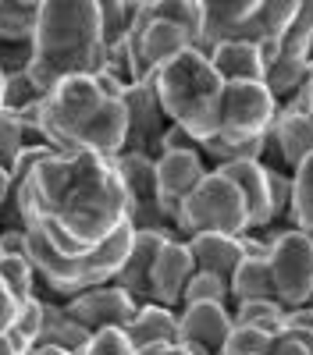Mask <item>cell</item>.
Here are the masks:
<instances>
[{"mask_svg": "<svg viewBox=\"0 0 313 355\" xmlns=\"http://www.w3.org/2000/svg\"><path fill=\"white\" fill-rule=\"evenodd\" d=\"M271 345H274L271 334L256 331V327H235L232 323V334H228L221 355H271Z\"/></svg>", "mask_w": 313, "mask_h": 355, "instance_id": "d590c367", "label": "cell"}, {"mask_svg": "<svg viewBox=\"0 0 313 355\" xmlns=\"http://www.w3.org/2000/svg\"><path fill=\"white\" fill-rule=\"evenodd\" d=\"M128 40H132V53H135V64H139V78L142 82H153V75L167 61H175L178 53L192 50V40L182 33V28L167 25V21H157V18H150Z\"/></svg>", "mask_w": 313, "mask_h": 355, "instance_id": "2e32d148", "label": "cell"}, {"mask_svg": "<svg viewBox=\"0 0 313 355\" xmlns=\"http://www.w3.org/2000/svg\"><path fill=\"white\" fill-rule=\"evenodd\" d=\"M210 64L217 71V78L224 85H235V82H264L267 68H264V57L256 43H221L210 53Z\"/></svg>", "mask_w": 313, "mask_h": 355, "instance_id": "44dd1931", "label": "cell"}, {"mask_svg": "<svg viewBox=\"0 0 313 355\" xmlns=\"http://www.w3.org/2000/svg\"><path fill=\"white\" fill-rule=\"evenodd\" d=\"M114 167H118L121 189H125V214H128V224H132L135 231H157V234H167V239H178L175 224L167 220L164 206H160L153 157L125 150L118 160H114Z\"/></svg>", "mask_w": 313, "mask_h": 355, "instance_id": "9c48e42d", "label": "cell"}, {"mask_svg": "<svg viewBox=\"0 0 313 355\" xmlns=\"http://www.w3.org/2000/svg\"><path fill=\"white\" fill-rule=\"evenodd\" d=\"M164 242H167V234L135 231L132 245H128V256L121 263L118 277H114V284H118L121 291H128L139 306L150 302V274H153V263H157V252H160Z\"/></svg>", "mask_w": 313, "mask_h": 355, "instance_id": "ac0fdd59", "label": "cell"}, {"mask_svg": "<svg viewBox=\"0 0 313 355\" xmlns=\"http://www.w3.org/2000/svg\"><path fill=\"white\" fill-rule=\"evenodd\" d=\"M25 355H68V352H61V348H28Z\"/></svg>", "mask_w": 313, "mask_h": 355, "instance_id": "bcb514c9", "label": "cell"}, {"mask_svg": "<svg viewBox=\"0 0 313 355\" xmlns=\"http://www.w3.org/2000/svg\"><path fill=\"white\" fill-rule=\"evenodd\" d=\"M271 139H274V146H278L285 167L296 171L306 157H313V121H310V114H306L303 107H296V103L278 107Z\"/></svg>", "mask_w": 313, "mask_h": 355, "instance_id": "ffe728a7", "label": "cell"}, {"mask_svg": "<svg viewBox=\"0 0 313 355\" xmlns=\"http://www.w3.org/2000/svg\"><path fill=\"white\" fill-rule=\"evenodd\" d=\"M289 227L303 231L313 239V157H306L296 171H292V214H289Z\"/></svg>", "mask_w": 313, "mask_h": 355, "instance_id": "f1b7e54d", "label": "cell"}, {"mask_svg": "<svg viewBox=\"0 0 313 355\" xmlns=\"http://www.w3.org/2000/svg\"><path fill=\"white\" fill-rule=\"evenodd\" d=\"M246 231H249V210L242 192L221 171L210 167V174L182 202L178 239H192V234H235V239H242Z\"/></svg>", "mask_w": 313, "mask_h": 355, "instance_id": "52a82bcc", "label": "cell"}, {"mask_svg": "<svg viewBox=\"0 0 313 355\" xmlns=\"http://www.w3.org/2000/svg\"><path fill=\"white\" fill-rule=\"evenodd\" d=\"M125 114H128V146L125 150L132 153H146V157H160V142L171 128L167 114L160 107V96L153 82H139V85H128L125 89Z\"/></svg>", "mask_w": 313, "mask_h": 355, "instance_id": "7c38bea8", "label": "cell"}, {"mask_svg": "<svg viewBox=\"0 0 313 355\" xmlns=\"http://www.w3.org/2000/svg\"><path fill=\"white\" fill-rule=\"evenodd\" d=\"M40 117L53 153H93L118 160L128 146L125 103L103 96L93 75L57 82L40 103Z\"/></svg>", "mask_w": 313, "mask_h": 355, "instance_id": "7a4b0ae2", "label": "cell"}, {"mask_svg": "<svg viewBox=\"0 0 313 355\" xmlns=\"http://www.w3.org/2000/svg\"><path fill=\"white\" fill-rule=\"evenodd\" d=\"M185 245L199 274H214L228 284H232L235 270L246 259L242 239H235V234H192V239H185Z\"/></svg>", "mask_w": 313, "mask_h": 355, "instance_id": "d6986e66", "label": "cell"}, {"mask_svg": "<svg viewBox=\"0 0 313 355\" xmlns=\"http://www.w3.org/2000/svg\"><path fill=\"white\" fill-rule=\"evenodd\" d=\"M274 117H278V103L264 82L224 85L217 135L203 142L199 150H203V157L214 160V167L235 164V160H260L264 139L274 128Z\"/></svg>", "mask_w": 313, "mask_h": 355, "instance_id": "8992f818", "label": "cell"}, {"mask_svg": "<svg viewBox=\"0 0 313 355\" xmlns=\"http://www.w3.org/2000/svg\"><path fill=\"white\" fill-rule=\"evenodd\" d=\"M4 206H11V174L0 167V214H4Z\"/></svg>", "mask_w": 313, "mask_h": 355, "instance_id": "7bdbcfd3", "label": "cell"}, {"mask_svg": "<svg viewBox=\"0 0 313 355\" xmlns=\"http://www.w3.org/2000/svg\"><path fill=\"white\" fill-rule=\"evenodd\" d=\"M153 89L160 96V107L167 121L192 135L199 146L217 135V117H221V96L224 82L217 78L210 57L203 50H185L175 61H167L153 75Z\"/></svg>", "mask_w": 313, "mask_h": 355, "instance_id": "277c9868", "label": "cell"}, {"mask_svg": "<svg viewBox=\"0 0 313 355\" xmlns=\"http://www.w3.org/2000/svg\"><path fill=\"white\" fill-rule=\"evenodd\" d=\"M157 171V192H160V206L167 220L175 224L178 231V214H182V202L196 192V185L210 174L203 150H167L153 160Z\"/></svg>", "mask_w": 313, "mask_h": 355, "instance_id": "8fae6325", "label": "cell"}, {"mask_svg": "<svg viewBox=\"0 0 313 355\" xmlns=\"http://www.w3.org/2000/svg\"><path fill=\"white\" fill-rule=\"evenodd\" d=\"M135 355H192V352L182 345H153V348H139Z\"/></svg>", "mask_w": 313, "mask_h": 355, "instance_id": "b9f144b4", "label": "cell"}, {"mask_svg": "<svg viewBox=\"0 0 313 355\" xmlns=\"http://www.w3.org/2000/svg\"><path fill=\"white\" fill-rule=\"evenodd\" d=\"M65 313L78 323V327H85L90 334L96 331H110V327H128V320L135 316L139 302L132 299L128 291H121L118 284H103V288H93L85 295H75V299L61 302Z\"/></svg>", "mask_w": 313, "mask_h": 355, "instance_id": "4fadbf2b", "label": "cell"}, {"mask_svg": "<svg viewBox=\"0 0 313 355\" xmlns=\"http://www.w3.org/2000/svg\"><path fill=\"white\" fill-rule=\"evenodd\" d=\"M150 18L182 28L196 46L203 33V0H150Z\"/></svg>", "mask_w": 313, "mask_h": 355, "instance_id": "484cf974", "label": "cell"}, {"mask_svg": "<svg viewBox=\"0 0 313 355\" xmlns=\"http://www.w3.org/2000/svg\"><path fill=\"white\" fill-rule=\"evenodd\" d=\"M22 153H25V139H22V121H18V114L0 110V167L11 174Z\"/></svg>", "mask_w": 313, "mask_h": 355, "instance_id": "e575fe53", "label": "cell"}, {"mask_svg": "<svg viewBox=\"0 0 313 355\" xmlns=\"http://www.w3.org/2000/svg\"><path fill=\"white\" fill-rule=\"evenodd\" d=\"M100 4V0H96ZM135 15H139V4H128V0H103L100 4V33H103V43L114 46L132 36V25H135Z\"/></svg>", "mask_w": 313, "mask_h": 355, "instance_id": "f546056e", "label": "cell"}, {"mask_svg": "<svg viewBox=\"0 0 313 355\" xmlns=\"http://www.w3.org/2000/svg\"><path fill=\"white\" fill-rule=\"evenodd\" d=\"M285 320H289V309H285L278 299L232 306V323H235V327H256V331H264L271 338H278L285 331Z\"/></svg>", "mask_w": 313, "mask_h": 355, "instance_id": "4316f807", "label": "cell"}, {"mask_svg": "<svg viewBox=\"0 0 313 355\" xmlns=\"http://www.w3.org/2000/svg\"><path fill=\"white\" fill-rule=\"evenodd\" d=\"M90 331L78 327V323L65 313L61 302H46L43 299V331H40V341L36 348H61L68 355H82L85 345H90Z\"/></svg>", "mask_w": 313, "mask_h": 355, "instance_id": "603a6c76", "label": "cell"}, {"mask_svg": "<svg viewBox=\"0 0 313 355\" xmlns=\"http://www.w3.org/2000/svg\"><path fill=\"white\" fill-rule=\"evenodd\" d=\"M232 334L228 306H182L178 309V345L192 355H221Z\"/></svg>", "mask_w": 313, "mask_h": 355, "instance_id": "9a60e30c", "label": "cell"}, {"mask_svg": "<svg viewBox=\"0 0 313 355\" xmlns=\"http://www.w3.org/2000/svg\"><path fill=\"white\" fill-rule=\"evenodd\" d=\"M221 43H264L260 0H203V33L196 50L210 53Z\"/></svg>", "mask_w": 313, "mask_h": 355, "instance_id": "30bf717a", "label": "cell"}, {"mask_svg": "<svg viewBox=\"0 0 313 355\" xmlns=\"http://www.w3.org/2000/svg\"><path fill=\"white\" fill-rule=\"evenodd\" d=\"M271 355H313V334L306 331H281L271 345Z\"/></svg>", "mask_w": 313, "mask_h": 355, "instance_id": "74e56055", "label": "cell"}, {"mask_svg": "<svg viewBox=\"0 0 313 355\" xmlns=\"http://www.w3.org/2000/svg\"><path fill=\"white\" fill-rule=\"evenodd\" d=\"M0 281L8 284V291L25 306L28 299H36V270H33V259L28 256H0Z\"/></svg>", "mask_w": 313, "mask_h": 355, "instance_id": "4dcf8cb0", "label": "cell"}, {"mask_svg": "<svg viewBox=\"0 0 313 355\" xmlns=\"http://www.w3.org/2000/svg\"><path fill=\"white\" fill-rule=\"evenodd\" d=\"M310 53H313V0H299V11H296L292 25L285 28V36L278 40V57L313 64Z\"/></svg>", "mask_w": 313, "mask_h": 355, "instance_id": "83f0119b", "label": "cell"}, {"mask_svg": "<svg viewBox=\"0 0 313 355\" xmlns=\"http://www.w3.org/2000/svg\"><path fill=\"white\" fill-rule=\"evenodd\" d=\"M232 182L249 210V231H274L271 227V178L260 160H235V164H221L214 167Z\"/></svg>", "mask_w": 313, "mask_h": 355, "instance_id": "e0dca14e", "label": "cell"}, {"mask_svg": "<svg viewBox=\"0 0 313 355\" xmlns=\"http://www.w3.org/2000/svg\"><path fill=\"white\" fill-rule=\"evenodd\" d=\"M40 331H43V299L36 295V299H28V302L18 309V316H15V323H11V331H8V338H11V345L25 355L28 348H36Z\"/></svg>", "mask_w": 313, "mask_h": 355, "instance_id": "d6a6232c", "label": "cell"}, {"mask_svg": "<svg viewBox=\"0 0 313 355\" xmlns=\"http://www.w3.org/2000/svg\"><path fill=\"white\" fill-rule=\"evenodd\" d=\"M18 309H22V302L8 291V284L0 281V334H8V331H11V323H15Z\"/></svg>", "mask_w": 313, "mask_h": 355, "instance_id": "ab89813d", "label": "cell"}, {"mask_svg": "<svg viewBox=\"0 0 313 355\" xmlns=\"http://www.w3.org/2000/svg\"><path fill=\"white\" fill-rule=\"evenodd\" d=\"M0 256H28V231L0 227Z\"/></svg>", "mask_w": 313, "mask_h": 355, "instance_id": "f35d334b", "label": "cell"}, {"mask_svg": "<svg viewBox=\"0 0 313 355\" xmlns=\"http://www.w3.org/2000/svg\"><path fill=\"white\" fill-rule=\"evenodd\" d=\"M40 100H43V89L33 82V75H28L25 68L4 75V110L8 114H22L28 107H36Z\"/></svg>", "mask_w": 313, "mask_h": 355, "instance_id": "836d02e7", "label": "cell"}, {"mask_svg": "<svg viewBox=\"0 0 313 355\" xmlns=\"http://www.w3.org/2000/svg\"><path fill=\"white\" fill-rule=\"evenodd\" d=\"M0 355H22V352L11 345V338H8V334H0Z\"/></svg>", "mask_w": 313, "mask_h": 355, "instance_id": "f6af8a7d", "label": "cell"}, {"mask_svg": "<svg viewBox=\"0 0 313 355\" xmlns=\"http://www.w3.org/2000/svg\"><path fill=\"white\" fill-rule=\"evenodd\" d=\"M0 110H4V71H0Z\"/></svg>", "mask_w": 313, "mask_h": 355, "instance_id": "7dc6e473", "label": "cell"}, {"mask_svg": "<svg viewBox=\"0 0 313 355\" xmlns=\"http://www.w3.org/2000/svg\"><path fill=\"white\" fill-rule=\"evenodd\" d=\"M296 107H303V110L310 114V121H313V71H310V82H306V89H303V96L296 100Z\"/></svg>", "mask_w": 313, "mask_h": 355, "instance_id": "ee69618b", "label": "cell"}, {"mask_svg": "<svg viewBox=\"0 0 313 355\" xmlns=\"http://www.w3.org/2000/svg\"><path fill=\"white\" fill-rule=\"evenodd\" d=\"M182 306H228L232 309V284L214 277V274H192L185 295H182Z\"/></svg>", "mask_w": 313, "mask_h": 355, "instance_id": "1f68e13d", "label": "cell"}, {"mask_svg": "<svg viewBox=\"0 0 313 355\" xmlns=\"http://www.w3.org/2000/svg\"><path fill=\"white\" fill-rule=\"evenodd\" d=\"M260 299H274L271 266H267V259H242V266L232 277V306L260 302Z\"/></svg>", "mask_w": 313, "mask_h": 355, "instance_id": "d4e9b609", "label": "cell"}, {"mask_svg": "<svg viewBox=\"0 0 313 355\" xmlns=\"http://www.w3.org/2000/svg\"><path fill=\"white\" fill-rule=\"evenodd\" d=\"M196 274L192 252L185 239H167L157 252L153 274H150V302L167 306V309H182V295Z\"/></svg>", "mask_w": 313, "mask_h": 355, "instance_id": "5bb4252c", "label": "cell"}, {"mask_svg": "<svg viewBox=\"0 0 313 355\" xmlns=\"http://www.w3.org/2000/svg\"><path fill=\"white\" fill-rule=\"evenodd\" d=\"M128 341L139 348H153V345H178V309H167L157 302H142L135 316L125 327Z\"/></svg>", "mask_w": 313, "mask_h": 355, "instance_id": "7402d4cb", "label": "cell"}, {"mask_svg": "<svg viewBox=\"0 0 313 355\" xmlns=\"http://www.w3.org/2000/svg\"><path fill=\"white\" fill-rule=\"evenodd\" d=\"M11 210L22 227L61 256L93 252L128 224L118 167L93 153H50L11 182Z\"/></svg>", "mask_w": 313, "mask_h": 355, "instance_id": "6da1fadb", "label": "cell"}, {"mask_svg": "<svg viewBox=\"0 0 313 355\" xmlns=\"http://www.w3.org/2000/svg\"><path fill=\"white\" fill-rule=\"evenodd\" d=\"M43 0H0V50L4 46H22L28 50L36 33Z\"/></svg>", "mask_w": 313, "mask_h": 355, "instance_id": "cb8c5ba5", "label": "cell"}, {"mask_svg": "<svg viewBox=\"0 0 313 355\" xmlns=\"http://www.w3.org/2000/svg\"><path fill=\"white\" fill-rule=\"evenodd\" d=\"M285 331H306V334H313V306L292 309L289 320H285Z\"/></svg>", "mask_w": 313, "mask_h": 355, "instance_id": "60d3db41", "label": "cell"}, {"mask_svg": "<svg viewBox=\"0 0 313 355\" xmlns=\"http://www.w3.org/2000/svg\"><path fill=\"white\" fill-rule=\"evenodd\" d=\"M103 57L107 43L100 33L96 0H43L25 68L43 89V96L65 78L96 75L103 68Z\"/></svg>", "mask_w": 313, "mask_h": 355, "instance_id": "3957f363", "label": "cell"}, {"mask_svg": "<svg viewBox=\"0 0 313 355\" xmlns=\"http://www.w3.org/2000/svg\"><path fill=\"white\" fill-rule=\"evenodd\" d=\"M271 281H274V299L285 309H306L313 306V239L296 227H285L271 242Z\"/></svg>", "mask_w": 313, "mask_h": 355, "instance_id": "ba28073f", "label": "cell"}, {"mask_svg": "<svg viewBox=\"0 0 313 355\" xmlns=\"http://www.w3.org/2000/svg\"><path fill=\"white\" fill-rule=\"evenodd\" d=\"M132 234H135V227L121 224L118 234L107 239L100 249L61 256V252H53L36 231H28V259H33V270H36L40 284H46V291H53L61 302H68V299H75V295H85L93 288L114 284V277H118L121 263L128 256Z\"/></svg>", "mask_w": 313, "mask_h": 355, "instance_id": "5b68a950", "label": "cell"}, {"mask_svg": "<svg viewBox=\"0 0 313 355\" xmlns=\"http://www.w3.org/2000/svg\"><path fill=\"white\" fill-rule=\"evenodd\" d=\"M82 355H135V345L121 327H110V331H96Z\"/></svg>", "mask_w": 313, "mask_h": 355, "instance_id": "8d00e7d4", "label": "cell"}]
</instances>
